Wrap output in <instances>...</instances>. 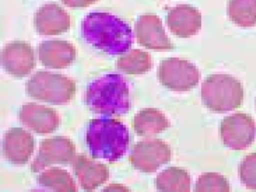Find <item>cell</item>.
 <instances>
[{
    "label": "cell",
    "instance_id": "cell-1",
    "mask_svg": "<svg viewBox=\"0 0 256 192\" xmlns=\"http://www.w3.org/2000/svg\"><path fill=\"white\" fill-rule=\"evenodd\" d=\"M82 34L88 44L110 55L130 50L133 44L131 27L107 12H92L82 22Z\"/></svg>",
    "mask_w": 256,
    "mask_h": 192
},
{
    "label": "cell",
    "instance_id": "cell-2",
    "mask_svg": "<svg viewBox=\"0 0 256 192\" xmlns=\"http://www.w3.org/2000/svg\"><path fill=\"white\" fill-rule=\"evenodd\" d=\"M86 144L94 158L114 163L128 150L130 133L126 126L114 118H94L86 130Z\"/></svg>",
    "mask_w": 256,
    "mask_h": 192
},
{
    "label": "cell",
    "instance_id": "cell-3",
    "mask_svg": "<svg viewBox=\"0 0 256 192\" xmlns=\"http://www.w3.org/2000/svg\"><path fill=\"white\" fill-rule=\"evenodd\" d=\"M86 103L96 114L122 115L130 109V88L119 74H107L92 81L86 92Z\"/></svg>",
    "mask_w": 256,
    "mask_h": 192
},
{
    "label": "cell",
    "instance_id": "cell-4",
    "mask_svg": "<svg viewBox=\"0 0 256 192\" xmlns=\"http://www.w3.org/2000/svg\"><path fill=\"white\" fill-rule=\"evenodd\" d=\"M202 102L215 112H226L240 108L244 100L242 84L234 76L224 74H210L202 86Z\"/></svg>",
    "mask_w": 256,
    "mask_h": 192
},
{
    "label": "cell",
    "instance_id": "cell-5",
    "mask_svg": "<svg viewBox=\"0 0 256 192\" xmlns=\"http://www.w3.org/2000/svg\"><path fill=\"white\" fill-rule=\"evenodd\" d=\"M28 96L55 105L70 103L76 93V84L72 79L60 74L38 72L26 84Z\"/></svg>",
    "mask_w": 256,
    "mask_h": 192
},
{
    "label": "cell",
    "instance_id": "cell-6",
    "mask_svg": "<svg viewBox=\"0 0 256 192\" xmlns=\"http://www.w3.org/2000/svg\"><path fill=\"white\" fill-rule=\"evenodd\" d=\"M162 85L176 92L194 88L200 80V72L196 66L184 58L172 57L160 62L157 73Z\"/></svg>",
    "mask_w": 256,
    "mask_h": 192
},
{
    "label": "cell",
    "instance_id": "cell-7",
    "mask_svg": "<svg viewBox=\"0 0 256 192\" xmlns=\"http://www.w3.org/2000/svg\"><path fill=\"white\" fill-rule=\"evenodd\" d=\"M220 136L226 146L244 150L256 139V124L251 116L236 112L224 117L220 124Z\"/></svg>",
    "mask_w": 256,
    "mask_h": 192
},
{
    "label": "cell",
    "instance_id": "cell-8",
    "mask_svg": "<svg viewBox=\"0 0 256 192\" xmlns=\"http://www.w3.org/2000/svg\"><path fill=\"white\" fill-rule=\"evenodd\" d=\"M170 158L172 150L167 142L160 139H146L134 146L130 160L136 170L151 174L168 163Z\"/></svg>",
    "mask_w": 256,
    "mask_h": 192
},
{
    "label": "cell",
    "instance_id": "cell-9",
    "mask_svg": "<svg viewBox=\"0 0 256 192\" xmlns=\"http://www.w3.org/2000/svg\"><path fill=\"white\" fill-rule=\"evenodd\" d=\"M76 156V145L70 138L56 136L42 141L31 171L38 172L53 164H68Z\"/></svg>",
    "mask_w": 256,
    "mask_h": 192
},
{
    "label": "cell",
    "instance_id": "cell-10",
    "mask_svg": "<svg viewBox=\"0 0 256 192\" xmlns=\"http://www.w3.org/2000/svg\"><path fill=\"white\" fill-rule=\"evenodd\" d=\"M134 32L139 44L148 49L166 51L174 48L157 15L148 14L139 16L134 25Z\"/></svg>",
    "mask_w": 256,
    "mask_h": 192
},
{
    "label": "cell",
    "instance_id": "cell-11",
    "mask_svg": "<svg viewBox=\"0 0 256 192\" xmlns=\"http://www.w3.org/2000/svg\"><path fill=\"white\" fill-rule=\"evenodd\" d=\"M1 60L4 70L14 78L28 76L35 67L34 49L22 40L7 44L2 49Z\"/></svg>",
    "mask_w": 256,
    "mask_h": 192
},
{
    "label": "cell",
    "instance_id": "cell-12",
    "mask_svg": "<svg viewBox=\"0 0 256 192\" xmlns=\"http://www.w3.org/2000/svg\"><path fill=\"white\" fill-rule=\"evenodd\" d=\"M19 118L24 126L40 134L53 133L60 123L59 114L54 108L36 103L23 105Z\"/></svg>",
    "mask_w": 256,
    "mask_h": 192
},
{
    "label": "cell",
    "instance_id": "cell-13",
    "mask_svg": "<svg viewBox=\"0 0 256 192\" xmlns=\"http://www.w3.org/2000/svg\"><path fill=\"white\" fill-rule=\"evenodd\" d=\"M36 30L41 36H58L71 26L68 14L56 3L41 6L34 16Z\"/></svg>",
    "mask_w": 256,
    "mask_h": 192
},
{
    "label": "cell",
    "instance_id": "cell-14",
    "mask_svg": "<svg viewBox=\"0 0 256 192\" xmlns=\"http://www.w3.org/2000/svg\"><path fill=\"white\" fill-rule=\"evenodd\" d=\"M4 154L14 164H24L29 162L34 152V138L22 128H12L4 139Z\"/></svg>",
    "mask_w": 256,
    "mask_h": 192
},
{
    "label": "cell",
    "instance_id": "cell-15",
    "mask_svg": "<svg viewBox=\"0 0 256 192\" xmlns=\"http://www.w3.org/2000/svg\"><path fill=\"white\" fill-rule=\"evenodd\" d=\"M166 21L172 34L184 38L196 36L202 26V14L190 4L173 8L168 14Z\"/></svg>",
    "mask_w": 256,
    "mask_h": 192
},
{
    "label": "cell",
    "instance_id": "cell-16",
    "mask_svg": "<svg viewBox=\"0 0 256 192\" xmlns=\"http://www.w3.org/2000/svg\"><path fill=\"white\" fill-rule=\"evenodd\" d=\"M38 58L44 67L62 69L68 67L76 58V48L66 40H50L38 45Z\"/></svg>",
    "mask_w": 256,
    "mask_h": 192
},
{
    "label": "cell",
    "instance_id": "cell-17",
    "mask_svg": "<svg viewBox=\"0 0 256 192\" xmlns=\"http://www.w3.org/2000/svg\"><path fill=\"white\" fill-rule=\"evenodd\" d=\"M73 170L82 188L94 190L106 182L109 170L104 164L98 163L85 154L76 156L72 162Z\"/></svg>",
    "mask_w": 256,
    "mask_h": 192
},
{
    "label": "cell",
    "instance_id": "cell-18",
    "mask_svg": "<svg viewBox=\"0 0 256 192\" xmlns=\"http://www.w3.org/2000/svg\"><path fill=\"white\" fill-rule=\"evenodd\" d=\"M132 126L139 136H151L167 130L170 123L160 110L148 108L139 111L134 116Z\"/></svg>",
    "mask_w": 256,
    "mask_h": 192
},
{
    "label": "cell",
    "instance_id": "cell-19",
    "mask_svg": "<svg viewBox=\"0 0 256 192\" xmlns=\"http://www.w3.org/2000/svg\"><path fill=\"white\" fill-rule=\"evenodd\" d=\"M155 184L160 192H188L191 188V178L186 170L170 166L157 176Z\"/></svg>",
    "mask_w": 256,
    "mask_h": 192
},
{
    "label": "cell",
    "instance_id": "cell-20",
    "mask_svg": "<svg viewBox=\"0 0 256 192\" xmlns=\"http://www.w3.org/2000/svg\"><path fill=\"white\" fill-rule=\"evenodd\" d=\"M116 68L126 74H144L152 68V58L149 52L142 50H132L118 57Z\"/></svg>",
    "mask_w": 256,
    "mask_h": 192
},
{
    "label": "cell",
    "instance_id": "cell-21",
    "mask_svg": "<svg viewBox=\"0 0 256 192\" xmlns=\"http://www.w3.org/2000/svg\"><path fill=\"white\" fill-rule=\"evenodd\" d=\"M38 184L42 187L56 192H77L76 182L71 174L59 168L46 170L37 177Z\"/></svg>",
    "mask_w": 256,
    "mask_h": 192
},
{
    "label": "cell",
    "instance_id": "cell-22",
    "mask_svg": "<svg viewBox=\"0 0 256 192\" xmlns=\"http://www.w3.org/2000/svg\"><path fill=\"white\" fill-rule=\"evenodd\" d=\"M227 12L230 20L238 26L256 25V0H229Z\"/></svg>",
    "mask_w": 256,
    "mask_h": 192
},
{
    "label": "cell",
    "instance_id": "cell-23",
    "mask_svg": "<svg viewBox=\"0 0 256 192\" xmlns=\"http://www.w3.org/2000/svg\"><path fill=\"white\" fill-rule=\"evenodd\" d=\"M196 192H229L230 184L224 176L217 172H205L198 178L194 186Z\"/></svg>",
    "mask_w": 256,
    "mask_h": 192
},
{
    "label": "cell",
    "instance_id": "cell-24",
    "mask_svg": "<svg viewBox=\"0 0 256 192\" xmlns=\"http://www.w3.org/2000/svg\"><path fill=\"white\" fill-rule=\"evenodd\" d=\"M241 182L248 189L256 190V152L246 156L239 166Z\"/></svg>",
    "mask_w": 256,
    "mask_h": 192
},
{
    "label": "cell",
    "instance_id": "cell-25",
    "mask_svg": "<svg viewBox=\"0 0 256 192\" xmlns=\"http://www.w3.org/2000/svg\"><path fill=\"white\" fill-rule=\"evenodd\" d=\"M62 4L71 8H85L96 2L98 0H61Z\"/></svg>",
    "mask_w": 256,
    "mask_h": 192
},
{
    "label": "cell",
    "instance_id": "cell-26",
    "mask_svg": "<svg viewBox=\"0 0 256 192\" xmlns=\"http://www.w3.org/2000/svg\"><path fill=\"white\" fill-rule=\"evenodd\" d=\"M126 190L128 189L124 187V186H120V184H110L107 188L104 189V190Z\"/></svg>",
    "mask_w": 256,
    "mask_h": 192
}]
</instances>
